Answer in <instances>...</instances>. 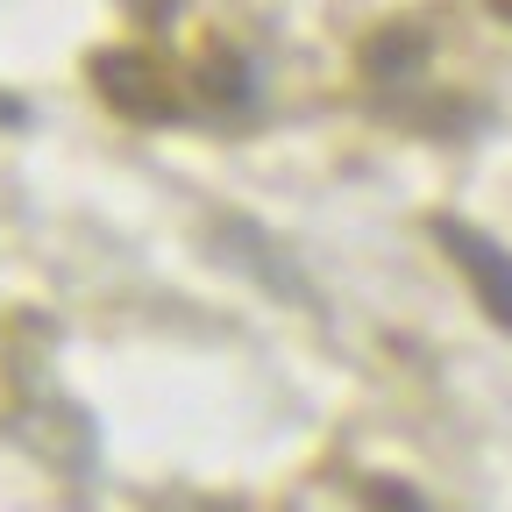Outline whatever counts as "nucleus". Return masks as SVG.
Returning <instances> with one entry per match:
<instances>
[{
	"instance_id": "1",
	"label": "nucleus",
	"mask_w": 512,
	"mask_h": 512,
	"mask_svg": "<svg viewBox=\"0 0 512 512\" xmlns=\"http://www.w3.org/2000/svg\"><path fill=\"white\" fill-rule=\"evenodd\" d=\"M434 242L456 256V271L470 278V292L484 299V313L512 335V249H505V242H491V235H484V228H470V221H434Z\"/></svg>"
},
{
	"instance_id": "2",
	"label": "nucleus",
	"mask_w": 512,
	"mask_h": 512,
	"mask_svg": "<svg viewBox=\"0 0 512 512\" xmlns=\"http://www.w3.org/2000/svg\"><path fill=\"white\" fill-rule=\"evenodd\" d=\"M93 79L107 93V107H121L128 121H178V100L164 86V72L136 50H100L93 57Z\"/></svg>"
},
{
	"instance_id": "3",
	"label": "nucleus",
	"mask_w": 512,
	"mask_h": 512,
	"mask_svg": "<svg viewBox=\"0 0 512 512\" xmlns=\"http://www.w3.org/2000/svg\"><path fill=\"white\" fill-rule=\"evenodd\" d=\"M207 100H221V107H249L256 100V79H249V64L242 57H228V50H214V64H207Z\"/></svg>"
},
{
	"instance_id": "4",
	"label": "nucleus",
	"mask_w": 512,
	"mask_h": 512,
	"mask_svg": "<svg viewBox=\"0 0 512 512\" xmlns=\"http://www.w3.org/2000/svg\"><path fill=\"white\" fill-rule=\"evenodd\" d=\"M377 505H384V512H420V505H413L399 484H377Z\"/></svg>"
}]
</instances>
